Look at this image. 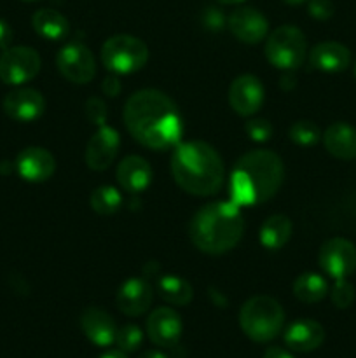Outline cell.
<instances>
[{"mask_svg": "<svg viewBox=\"0 0 356 358\" xmlns=\"http://www.w3.org/2000/svg\"><path fill=\"white\" fill-rule=\"evenodd\" d=\"M124 122L136 142L152 150H166L181 138V117L175 101L157 90H142L128 98Z\"/></svg>", "mask_w": 356, "mask_h": 358, "instance_id": "6da1fadb", "label": "cell"}, {"mask_svg": "<svg viewBox=\"0 0 356 358\" xmlns=\"http://www.w3.org/2000/svg\"><path fill=\"white\" fill-rule=\"evenodd\" d=\"M285 180V164L272 150H250L237 159L230 173V201L255 206L274 198Z\"/></svg>", "mask_w": 356, "mask_h": 358, "instance_id": "7a4b0ae2", "label": "cell"}, {"mask_svg": "<svg viewBox=\"0 0 356 358\" xmlns=\"http://www.w3.org/2000/svg\"><path fill=\"white\" fill-rule=\"evenodd\" d=\"M171 173L178 187L188 194L212 196L222 187V157L206 142H184L171 157Z\"/></svg>", "mask_w": 356, "mask_h": 358, "instance_id": "3957f363", "label": "cell"}, {"mask_svg": "<svg viewBox=\"0 0 356 358\" xmlns=\"http://www.w3.org/2000/svg\"><path fill=\"white\" fill-rule=\"evenodd\" d=\"M188 233L194 247L202 254H225L243 238V213L234 201L209 203L192 217Z\"/></svg>", "mask_w": 356, "mask_h": 358, "instance_id": "277c9868", "label": "cell"}, {"mask_svg": "<svg viewBox=\"0 0 356 358\" xmlns=\"http://www.w3.org/2000/svg\"><path fill=\"white\" fill-rule=\"evenodd\" d=\"M285 311L281 304L269 296H255L243 304L239 325L244 334L255 343H269L281 332Z\"/></svg>", "mask_w": 356, "mask_h": 358, "instance_id": "5b68a950", "label": "cell"}, {"mask_svg": "<svg viewBox=\"0 0 356 358\" xmlns=\"http://www.w3.org/2000/svg\"><path fill=\"white\" fill-rule=\"evenodd\" d=\"M101 62L114 73H135L149 62V48L133 35H114L101 48Z\"/></svg>", "mask_w": 356, "mask_h": 358, "instance_id": "8992f818", "label": "cell"}, {"mask_svg": "<svg viewBox=\"0 0 356 358\" xmlns=\"http://www.w3.org/2000/svg\"><path fill=\"white\" fill-rule=\"evenodd\" d=\"M307 56V42L302 30L292 24L276 28L265 42V58L281 70H297Z\"/></svg>", "mask_w": 356, "mask_h": 358, "instance_id": "52a82bcc", "label": "cell"}, {"mask_svg": "<svg viewBox=\"0 0 356 358\" xmlns=\"http://www.w3.org/2000/svg\"><path fill=\"white\" fill-rule=\"evenodd\" d=\"M40 72V56L27 45L9 48L0 56V80L9 86H21Z\"/></svg>", "mask_w": 356, "mask_h": 358, "instance_id": "ba28073f", "label": "cell"}, {"mask_svg": "<svg viewBox=\"0 0 356 358\" xmlns=\"http://www.w3.org/2000/svg\"><path fill=\"white\" fill-rule=\"evenodd\" d=\"M56 66L66 80L73 84H87L96 76V62L87 45L70 42L59 49Z\"/></svg>", "mask_w": 356, "mask_h": 358, "instance_id": "9c48e42d", "label": "cell"}, {"mask_svg": "<svg viewBox=\"0 0 356 358\" xmlns=\"http://www.w3.org/2000/svg\"><path fill=\"white\" fill-rule=\"evenodd\" d=\"M318 261L328 276L344 280L356 269V247L344 238H332L321 245Z\"/></svg>", "mask_w": 356, "mask_h": 358, "instance_id": "30bf717a", "label": "cell"}, {"mask_svg": "<svg viewBox=\"0 0 356 358\" xmlns=\"http://www.w3.org/2000/svg\"><path fill=\"white\" fill-rule=\"evenodd\" d=\"M119 145H121V138H119L117 129L112 126H100V129L87 142L86 154H84L87 168L93 171L108 170L117 157Z\"/></svg>", "mask_w": 356, "mask_h": 358, "instance_id": "8fae6325", "label": "cell"}, {"mask_svg": "<svg viewBox=\"0 0 356 358\" xmlns=\"http://www.w3.org/2000/svg\"><path fill=\"white\" fill-rule=\"evenodd\" d=\"M264 103V86L255 76L244 73L232 80L229 87V105L241 117L257 114Z\"/></svg>", "mask_w": 356, "mask_h": 358, "instance_id": "7c38bea8", "label": "cell"}, {"mask_svg": "<svg viewBox=\"0 0 356 358\" xmlns=\"http://www.w3.org/2000/svg\"><path fill=\"white\" fill-rule=\"evenodd\" d=\"M230 34L244 44H258L267 37L269 23L262 13L253 7H239L227 17Z\"/></svg>", "mask_w": 356, "mask_h": 358, "instance_id": "4fadbf2b", "label": "cell"}, {"mask_svg": "<svg viewBox=\"0 0 356 358\" xmlns=\"http://www.w3.org/2000/svg\"><path fill=\"white\" fill-rule=\"evenodd\" d=\"M16 170L23 180L40 184L54 175L56 159L42 147H27L16 157Z\"/></svg>", "mask_w": 356, "mask_h": 358, "instance_id": "5bb4252c", "label": "cell"}, {"mask_svg": "<svg viewBox=\"0 0 356 358\" xmlns=\"http://www.w3.org/2000/svg\"><path fill=\"white\" fill-rule=\"evenodd\" d=\"M3 112L17 122H31L40 117L45 110V100L37 90L21 87L7 93L3 98Z\"/></svg>", "mask_w": 356, "mask_h": 358, "instance_id": "9a60e30c", "label": "cell"}, {"mask_svg": "<svg viewBox=\"0 0 356 358\" xmlns=\"http://www.w3.org/2000/svg\"><path fill=\"white\" fill-rule=\"evenodd\" d=\"M147 332L154 345L161 348H173L181 338L180 315L171 308H157L147 320Z\"/></svg>", "mask_w": 356, "mask_h": 358, "instance_id": "2e32d148", "label": "cell"}, {"mask_svg": "<svg viewBox=\"0 0 356 358\" xmlns=\"http://www.w3.org/2000/svg\"><path fill=\"white\" fill-rule=\"evenodd\" d=\"M80 329L84 336L93 343L94 346L107 348L114 345L115 336H117V327L110 315L105 310L96 306H89L80 315Z\"/></svg>", "mask_w": 356, "mask_h": 358, "instance_id": "e0dca14e", "label": "cell"}, {"mask_svg": "<svg viewBox=\"0 0 356 358\" xmlns=\"http://www.w3.org/2000/svg\"><path fill=\"white\" fill-rule=\"evenodd\" d=\"M154 299L152 287L143 278H129L117 292V308L128 317H140L150 308Z\"/></svg>", "mask_w": 356, "mask_h": 358, "instance_id": "ac0fdd59", "label": "cell"}, {"mask_svg": "<svg viewBox=\"0 0 356 358\" xmlns=\"http://www.w3.org/2000/svg\"><path fill=\"white\" fill-rule=\"evenodd\" d=\"M325 341V329L314 320H297L285 331V345L292 352L309 353L320 348Z\"/></svg>", "mask_w": 356, "mask_h": 358, "instance_id": "d6986e66", "label": "cell"}, {"mask_svg": "<svg viewBox=\"0 0 356 358\" xmlns=\"http://www.w3.org/2000/svg\"><path fill=\"white\" fill-rule=\"evenodd\" d=\"M311 66L328 73L344 72L351 63V52L339 42L327 41L314 45L309 52Z\"/></svg>", "mask_w": 356, "mask_h": 358, "instance_id": "ffe728a7", "label": "cell"}, {"mask_svg": "<svg viewBox=\"0 0 356 358\" xmlns=\"http://www.w3.org/2000/svg\"><path fill=\"white\" fill-rule=\"evenodd\" d=\"M117 182L126 192L138 194L152 182V168L140 156L124 157L117 166Z\"/></svg>", "mask_w": 356, "mask_h": 358, "instance_id": "44dd1931", "label": "cell"}, {"mask_svg": "<svg viewBox=\"0 0 356 358\" xmlns=\"http://www.w3.org/2000/svg\"><path fill=\"white\" fill-rule=\"evenodd\" d=\"M328 154L342 161L356 159V129L348 122H334L323 133Z\"/></svg>", "mask_w": 356, "mask_h": 358, "instance_id": "7402d4cb", "label": "cell"}, {"mask_svg": "<svg viewBox=\"0 0 356 358\" xmlns=\"http://www.w3.org/2000/svg\"><path fill=\"white\" fill-rule=\"evenodd\" d=\"M31 24L45 41H61L68 34V20L54 9H38L31 17Z\"/></svg>", "mask_w": 356, "mask_h": 358, "instance_id": "603a6c76", "label": "cell"}, {"mask_svg": "<svg viewBox=\"0 0 356 358\" xmlns=\"http://www.w3.org/2000/svg\"><path fill=\"white\" fill-rule=\"evenodd\" d=\"M292 236V220L286 215H271L260 227V243L267 250H279Z\"/></svg>", "mask_w": 356, "mask_h": 358, "instance_id": "cb8c5ba5", "label": "cell"}, {"mask_svg": "<svg viewBox=\"0 0 356 358\" xmlns=\"http://www.w3.org/2000/svg\"><path fill=\"white\" fill-rule=\"evenodd\" d=\"M293 294H295V297L300 303H320L328 294V283L318 273H302L293 282Z\"/></svg>", "mask_w": 356, "mask_h": 358, "instance_id": "d4e9b609", "label": "cell"}, {"mask_svg": "<svg viewBox=\"0 0 356 358\" xmlns=\"http://www.w3.org/2000/svg\"><path fill=\"white\" fill-rule=\"evenodd\" d=\"M157 287H159L161 297L168 304H173V306H187L192 297H194V290H192L191 283L177 275L161 276Z\"/></svg>", "mask_w": 356, "mask_h": 358, "instance_id": "484cf974", "label": "cell"}, {"mask_svg": "<svg viewBox=\"0 0 356 358\" xmlns=\"http://www.w3.org/2000/svg\"><path fill=\"white\" fill-rule=\"evenodd\" d=\"M89 205L98 215H114L122 206V196L112 185H101L94 189L89 198Z\"/></svg>", "mask_w": 356, "mask_h": 358, "instance_id": "4316f807", "label": "cell"}, {"mask_svg": "<svg viewBox=\"0 0 356 358\" xmlns=\"http://www.w3.org/2000/svg\"><path fill=\"white\" fill-rule=\"evenodd\" d=\"M288 136L293 143L300 147H313L320 142L321 131L316 122L313 121H297L290 126Z\"/></svg>", "mask_w": 356, "mask_h": 358, "instance_id": "83f0119b", "label": "cell"}, {"mask_svg": "<svg viewBox=\"0 0 356 358\" xmlns=\"http://www.w3.org/2000/svg\"><path fill=\"white\" fill-rule=\"evenodd\" d=\"M143 332L138 325L128 324L124 327L117 329V336H115V345L121 352L133 353L142 346Z\"/></svg>", "mask_w": 356, "mask_h": 358, "instance_id": "f1b7e54d", "label": "cell"}, {"mask_svg": "<svg viewBox=\"0 0 356 358\" xmlns=\"http://www.w3.org/2000/svg\"><path fill=\"white\" fill-rule=\"evenodd\" d=\"M332 303L339 310H346L353 304L355 301V287L348 282V278L344 280H335V285L330 292Z\"/></svg>", "mask_w": 356, "mask_h": 358, "instance_id": "f546056e", "label": "cell"}, {"mask_svg": "<svg viewBox=\"0 0 356 358\" xmlns=\"http://www.w3.org/2000/svg\"><path fill=\"white\" fill-rule=\"evenodd\" d=\"M244 131L250 136L253 142H267L272 136V124L267 121V119H251V121L246 122L244 126Z\"/></svg>", "mask_w": 356, "mask_h": 358, "instance_id": "4dcf8cb0", "label": "cell"}, {"mask_svg": "<svg viewBox=\"0 0 356 358\" xmlns=\"http://www.w3.org/2000/svg\"><path fill=\"white\" fill-rule=\"evenodd\" d=\"M84 112H86V117L87 121L93 122V124L98 126H103L105 121H107V105L101 98H89L84 105Z\"/></svg>", "mask_w": 356, "mask_h": 358, "instance_id": "1f68e13d", "label": "cell"}, {"mask_svg": "<svg viewBox=\"0 0 356 358\" xmlns=\"http://www.w3.org/2000/svg\"><path fill=\"white\" fill-rule=\"evenodd\" d=\"M307 10L314 20L327 21L334 16V2L332 0H309Z\"/></svg>", "mask_w": 356, "mask_h": 358, "instance_id": "d6a6232c", "label": "cell"}, {"mask_svg": "<svg viewBox=\"0 0 356 358\" xmlns=\"http://www.w3.org/2000/svg\"><path fill=\"white\" fill-rule=\"evenodd\" d=\"M205 24L206 28H209V30H222L223 24H227V21L218 9H215V7H208L205 13Z\"/></svg>", "mask_w": 356, "mask_h": 358, "instance_id": "836d02e7", "label": "cell"}, {"mask_svg": "<svg viewBox=\"0 0 356 358\" xmlns=\"http://www.w3.org/2000/svg\"><path fill=\"white\" fill-rule=\"evenodd\" d=\"M13 38H14V31L10 28V24L7 21L0 20V49H9L10 44H13Z\"/></svg>", "mask_w": 356, "mask_h": 358, "instance_id": "e575fe53", "label": "cell"}, {"mask_svg": "<svg viewBox=\"0 0 356 358\" xmlns=\"http://www.w3.org/2000/svg\"><path fill=\"white\" fill-rule=\"evenodd\" d=\"M101 90L108 96H117L119 91H121V83H119L117 77H107L103 80V84H101Z\"/></svg>", "mask_w": 356, "mask_h": 358, "instance_id": "d590c367", "label": "cell"}, {"mask_svg": "<svg viewBox=\"0 0 356 358\" xmlns=\"http://www.w3.org/2000/svg\"><path fill=\"white\" fill-rule=\"evenodd\" d=\"M264 358H295V357H293L290 352H286V350L278 348V346H272V348H269L267 352L264 353Z\"/></svg>", "mask_w": 356, "mask_h": 358, "instance_id": "8d00e7d4", "label": "cell"}, {"mask_svg": "<svg viewBox=\"0 0 356 358\" xmlns=\"http://www.w3.org/2000/svg\"><path fill=\"white\" fill-rule=\"evenodd\" d=\"M100 358H128L124 352H121V350H110V352L103 353Z\"/></svg>", "mask_w": 356, "mask_h": 358, "instance_id": "74e56055", "label": "cell"}, {"mask_svg": "<svg viewBox=\"0 0 356 358\" xmlns=\"http://www.w3.org/2000/svg\"><path fill=\"white\" fill-rule=\"evenodd\" d=\"M138 358H168V357L164 355V353L157 352V350H150V352L142 353V355H140Z\"/></svg>", "mask_w": 356, "mask_h": 358, "instance_id": "f35d334b", "label": "cell"}, {"mask_svg": "<svg viewBox=\"0 0 356 358\" xmlns=\"http://www.w3.org/2000/svg\"><path fill=\"white\" fill-rule=\"evenodd\" d=\"M216 2L225 3V6H232V3H241V2H244V0H216Z\"/></svg>", "mask_w": 356, "mask_h": 358, "instance_id": "ab89813d", "label": "cell"}, {"mask_svg": "<svg viewBox=\"0 0 356 358\" xmlns=\"http://www.w3.org/2000/svg\"><path fill=\"white\" fill-rule=\"evenodd\" d=\"M285 3H288V6H300V3H304L306 0H283Z\"/></svg>", "mask_w": 356, "mask_h": 358, "instance_id": "60d3db41", "label": "cell"}, {"mask_svg": "<svg viewBox=\"0 0 356 358\" xmlns=\"http://www.w3.org/2000/svg\"><path fill=\"white\" fill-rule=\"evenodd\" d=\"M21 2H37V0H21Z\"/></svg>", "mask_w": 356, "mask_h": 358, "instance_id": "b9f144b4", "label": "cell"}, {"mask_svg": "<svg viewBox=\"0 0 356 358\" xmlns=\"http://www.w3.org/2000/svg\"><path fill=\"white\" fill-rule=\"evenodd\" d=\"M355 73H356V66H355Z\"/></svg>", "mask_w": 356, "mask_h": 358, "instance_id": "7bdbcfd3", "label": "cell"}]
</instances>
